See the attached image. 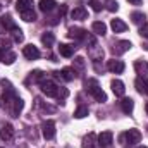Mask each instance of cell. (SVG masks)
<instances>
[{"label":"cell","instance_id":"obj_14","mask_svg":"<svg viewBox=\"0 0 148 148\" xmlns=\"http://www.w3.org/2000/svg\"><path fill=\"white\" fill-rule=\"evenodd\" d=\"M110 28H112L114 33H124V31L127 29V24H126L122 19H112Z\"/></svg>","mask_w":148,"mask_h":148},{"label":"cell","instance_id":"obj_21","mask_svg":"<svg viewBox=\"0 0 148 148\" xmlns=\"http://www.w3.org/2000/svg\"><path fill=\"white\" fill-rule=\"evenodd\" d=\"M134 69H136V73L140 74V76L147 77L148 76V62H145V60H138V62L134 64Z\"/></svg>","mask_w":148,"mask_h":148},{"label":"cell","instance_id":"obj_10","mask_svg":"<svg viewBox=\"0 0 148 148\" xmlns=\"http://www.w3.org/2000/svg\"><path fill=\"white\" fill-rule=\"evenodd\" d=\"M107 69H109L110 73H114V74H121L122 71H124V62H122V60L112 59V60L107 62Z\"/></svg>","mask_w":148,"mask_h":148},{"label":"cell","instance_id":"obj_16","mask_svg":"<svg viewBox=\"0 0 148 148\" xmlns=\"http://www.w3.org/2000/svg\"><path fill=\"white\" fill-rule=\"evenodd\" d=\"M71 17L76 19V21H83V19L88 17V10H86L84 7H76V9L71 10Z\"/></svg>","mask_w":148,"mask_h":148},{"label":"cell","instance_id":"obj_32","mask_svg":"<svg viewBox=\"0 0 148 148\" xmlns=\"http://www.w3.org/2000/svg\"><path fill=\"white\" fill-rule=\"evenodd\" d=\"M14 60H16V53H14V52H7V53L3 55V59H2L3 64H12Z\"/></svg>","mask_w":148,"mask_h":148},{"label":"cell","instance_id":"obj_36","mask_svg":"<svg viewBox=\"0 0 148 148\" xmlns=\"http://www.w3.org/2000/svg\"><path fill=\"white\" fill-rule=\"evenodd\" d=\"M140 35H141V36H145V38H148V24H147V23H143V24H141V28H140Z\"/></svg>","mask_w":148,"mask_h":148},{"label":"cell","instance_id":"obj_29","mask_svg":"<svg viewBox=\"0 0 148 148\" xmlns=\"http://www.w3.org/2000/svg\"><path fill=\"white\" fill-rule=\"evenodd\" d=\"M88 114H90L88 107L81 105V107H77V109H76V112H74V117H76V119H83V117H86Z\"/></svg>","mask_w":148,"mask_h":148},{"label":"cell","instance_id":"obj_3","mask_svg":"<svg viewBox=\"0 0 148 148\" xmlns=\"http://www.w3.org/2000/svg\"><path fill=\"white\" fill-rule=\"evenodd\" d=\"M23 107H24V102H23V98H19V97H14L12 102L7 105V109H9V112H10L12 117H17V115L21 114V110H23Z\"/></svg>","mask_w":148,"mask_h":148},{"label":"cell","instance_id":"obj_9","mask_svg":"<svg viewBox=\"0 0 148 148\" xmlns=\"http://www.w3.org/2000/svg\"><path fill=\"white\" fill-rule=\"evenodd\" d=\"M0 138H2L3 141H12V138H14V127H12V124H3V126H2V129H0Z\"/></svg>","mask_w":148,"mask_h":148},{"label":"cell","instance_id":"obj_24","mask_svg":"<svg viewBox=\"0 0 148 148\" xmlns=\"http://www.w3.org/2000/svg\"><path fill=\"white\" fill-rule=\"evenodd\" d=\"M16 9H17L19 12H23V10H29V9H33V0H17Z\"/></svg>","mask_w":148,"mask_h":148},{"label":"cell","instance_id":"obj_6","mask_svg":"<svg viewBox=\"0 0 148 148\" xmlns=\"http://www.w3.org/2000/svg\"><path fill=\"white\" fill-rule=\"evenodd\" d=\"M23 53H24V57L28 59V60H36V59H40V50H38L35 45H26L24 47V50H23Z\"/></svg>","mask_w":148,"mask_h":148},{"label":"cell","instance_id":"obj_7","mask_svg":"<svg viewBox=\"0 0 148 148\" xmlns=\"http://www.w3.org/2000/svg\"><path fill=\"white\" fill-rule=\"evenodd\" d=\"M0 28L7 33V31H14L17 26H16V23L12 21L10 16H2V17H0Z\"/></svg>","mask_w":148,"mask_h":148},{"label":"cell","instance_id":"obj_37","mask_svg":"<svg viewBox=\"0 0 148 148\" xmlns=\"http://www.w3.org/2000/svg\"><path fill=\"white\" fill-rule=\"evenodd\" d=\"M127 2H129V3H133V5H141V2H143V0H127Z\"/></svg>","mask_w":148,"mask_h":148},{"label":"cell","instance_id":"obj_38","mask_svg":"<svg viewBox=\"0 0 148 148\" xmlns=\"http://www.w3.org/2000/svg\"><path fill=\"white\" fill-rule=\"evenodd\" d=\"M3 55H5V52H3V50H0V60L3 59Z\"/></svg>","mask_w":148,"mask_h":148},{"label":"cell","instance_id":"obj_28","mask_svg":"<svg viewBox=\"0 0 148 148\" xmlns=\"http://www.w3.org/2000/svg\"><path fill=\"white\" fill-rule=\"evenodd\" d=\"M84 67H86L84 59H83V57H76V59H74L73 69H74V71H79V73H84Z\"/></svg>","mask_w":148,"mask_h":148},{"label":"cell","instance_id":"obj_40","mask_svg":"<svg viewBox=\"0 0 148 148\" xmlns=\"http://www.w3.org/2000/svg\"><path fill=\"white\" fill-rule=\"evenodd\" d=\"M145 48H148V43H147V45H145Z\"/></svg>","mask_w":148,"mask_h":148},{"label":"cell","instance_id":"obj_5","mask_svg":"<svg viewBox=\"0 0 148 148\" xmlns=\"http://www.w3.org/2000/svg\"><path fill=\"white\" fill-rule=\"evenodd\" d=\"M41 133L45 140H52L55 136V122L53 121H45L41 124Z\"/></svg>","mask_w":148,"mask_h":148},{"label":"cell","instance_id":"obj_41","mask_svg":"<svg viewBox=\"0 0 148 148\" xmlns=\"http://www.w3.org/2000/svg\"><path fill=\"white\" fill-rule=\"evenodd\" d=\"M140 148H148V147H140Z\"/></svg>","mask_w":148,"mask_h":148},{"label":"cell","instance_id":"obj_2","mask_svg":"<svg viewBox=\"0 0 148 148\" xmlns=\"http://www.w3.org/2000/svg\"><path fill=\"white\" fill-rule=\"evenodd\" d=\"M40 86H41V91H43L47 97H50V98H57V95H59V86H57L53 81H50V79H43V81L40 83Z\"/></svg>","mask_w":148,"mask_h":148},{"label":"cell","instance_id":"obj_15","mask_svg":"<svg viewBox=\"0 0 148 148\" xmlns=\"http://www.w3.org/2000/svg\"><path fill=\"white\" fill-rule=\"evenodd\" d=\"M112 91H114L115 97H124V93H126L124 83L119 81V79H114V81H112Z\"/></svg>","mask_w":148,"mask_h":148},{"label":"cell","instance_id":"obj_22","mask_svg":"<svg viewBox=\"0 0 148 148\" xmlns=\"http://www.w3.org/2000/svg\"><path fill=\"white\" fill-rule=\"evenodd\" d=\"M91 29H93L95 35H98V36H103V35L107 33V26H105L102 21H95L93 26H91Z\"/></svg>","mask_w":148,"mask_h":148},{"label":"cell","instance_id":"obj_11","mask_svg":"<svg viewBox=\"0 0 148 148\" xmlns=\"http://www.w3.org/2000/svg\"><path fill=\"white\" fill-rule=\"evenodd\" d=\"M88 55H90V59H91V60H95V62H97L98 59H102V57H103V50H102V47H98V45L95 43V45H91V47H90Z\"/></svg>","mask_w":148,"mask_h":148},{"label":"cell","instance_id":"obj_25","mask_svg":"<svg viewBox=\"0 0 148 148\" xmlns=\"http://www.w3.org/2000/svg\"><path fill=\"white\" fill-rule=\"evenodd\" d=\"M19 14H21V19L26 21V23H31V21L36 19V14H35L33 9H29V10H23V12H19Z\"/></svg>","mask_w":148,"mask_h":148},{"label":"cell","instance_id":"obj_12","mask_svg":"<svg viewBox=\"0 0 148 148\" xmlns=\"http://www.w3.org/2000/svg\"><path fill=\"white\" fill-rule=\"evenodd\" d=\"M112 140H114V134H112L110 131H103V133H100V136H98V145H102V147H110Z\"/></svg>","mask_w":148,"mask_h":148},{"label":"cell","instance_id":"obj_18","mask_svg":"<svg viewBox=\"0 0 148 148\" xmlns=\"http://www.w3.org/2000/svg\"><path fill=\"white\" fill-rule=\"evenodd\" d=\"M67 35H69V38H74V40H84L88 31H84L83 28H71Z\"/></svg>","mask_w":148,"mask_h":148},{"label":"cell","instance_id":"obj_42","mask_svg":"<svg viewBox=\"0 0 148 148\" xmlns=\"http://www.w3.org/2000/svg\"><path fill=\"white\" fill-rule=\"evenodd\" d=\"M105 148H112V147H105Z\"/></svg>","mask_w":148,"mask_h":148},{"label":"cell","instance_id":"obj_27","mask_svg":"<svg viewBox=\"0 0 148 148\" xmlns=\"http://www.w3.org/2000/svg\"><path fill=\"white\" fill-rule=\"evenodd\" d=\"M60 76H62V79H66V81H73L74 77H76V71L71 69V67H64V69L60 71Z\"/></svg>","mask_w":148,"mask_h":148},{"label":"cell","instance_id":"obj_23","mask_svg":"<svg viewBox=\"0 0 148 148\" xmlns=\"http://www.w3.org/2000/svg\"><path fill=\"white\" fill-rule=\"evenodd\" d=\"M133 107H134V102L131 100V98H122V102H121V109L124 114H131L133 112Z\"/></svg>","mask_w":148,"mask_h":148},{"label":"cell","instance_id":"obj_13","mask_svg":"<svg viewBox=\"0 0 148 148\" xmlns=\"http://www.w3.org/2000/svg\"><path fill=\"white\" fill-rule=\"evenodd\" d=\"M97 141H98L97 134H95V133H88V134L83 138V148H95L97 147Z\"/></svg>","mask_w":148,"mask_h":148},{"label":"cell","instance_id":"obj_20","mask_svg":"<svg viewBox=\"0 0 148 148\" xmlns=\"http://www.w3.org/2000/svg\"><path fill=\"white\" fill-rule=\"evenodd\" d=\"M55 0H40V10L41 12H50V10H53L55 9Z\"/></svg>","mask_w":148,"mask_h":148},{"label":"cell","instance_id":"obj_30","mask_svg":"<svg viewBox=\"0 0 148 148\" xmlns=\"http://www.w3.org/2000/svg\"><path fill=\"white\" fill-rule=\"evenodd\" d=\"M131 19H133L134 24H143L145 23V14L143 12H133L131 14Z\"/></svg>","mask_w":148,"mask_h":148},{"label":"cell","instance_id":"obj_31","mask_svg":"<svg viewBox=\"0 0 148 148\" xmlns=\"http://www.w3.org/2000/svg\"><path fill=\"white\" fill-rule=\"evenodd\" d=\"M105 9H107L109 12H117L119 3H117L115 0H105Z\"/></svg>","mask_w":148,"mask_h":148},{"label":"cell","instance_id":"obj_34","mask_svg":"<svg viewBox=\"0 0 148 148\" xmlns=\"http://www.w3.org/2000/svg\"><path fill=\"white\" fill-rule=\"evenodd\" d=\"M90 5H91V9H93L95 12H100V10H102V7H103L98 0H90Z\"/></svg>","mask_w":148,"mask_h":148},{"label":"cell","instance_id":"obj_43","mask_svg":"<svg viewBox=\"0 0 148 148\" xmlns=\"http://www.w3.org/2000/svg\"><path fill=\"white\" fill-rule=\"evenodd\" d=\"M0 10H2V5H0Z\"/></svg>","mask_w":148,"mask_h":148},{"label":"cell","instance_id":"obj_4","mask_svg":"<svg viewBox=\"0 0 148 148\" xmlns=\"http://www.w3.org/2000/svg\"><path fill=\"white\" fill-rule=\"evenodd\" d=\"M124 140H127L129 145L140 143V141H141V133H140L138 129H129V131H126V133L121 136V141H124Z\"/></svg>","mask_w":148,"mask_h":148},{"label":"cell","instance_id":"obj_35","mask_svg":"<svg viewBox=\"0 0 148 148\" xmlns=\"http://www.w3.org/2000/svg\"><path fill=\"white\" fill-rule=\"evenodd\" d=\"M9 47H10V40H5V38H2L0 40V50H9Z\"/></svg>","mask_w":148,"mask_h":148},{"label":"cell","instance_id":"obj_17","mask_svg":"<svg viewBox=\"0 0 148 148\" xmlns=\"http://www.w3.org/2000/svg\"><path fill=\"white\" fill-rule=\"evenodd\" d=\"M74 50H76V47L69 45V43H60V47H59V53L62 57H73Z\"/></svg>","mask_w":148,"mask_h":148},{"label":"cell","instance_id":"obj_26","mask_svg":"<svg viewBox=\"0 0 148 148\" xmlns=\"http://www.w3.org/2000/svg\"><path fill=\"white\" fill-rule=\"evenodd\" d=\"M41 43L47 45V47H52V45L55 43V36H53V33H50V31L43 33V35H41Z\"/></svg>","mask_w":148,"mask_h":148},{"label":"cell","instance_id":"obj_39","mask_svg":"<svg viewBox=\"0 0 148 148\" xmlns=\"http://www.w3.org/2000/svg\"><path fill=\"white\" fill-rule=\"evenodd\" d=\"M145 110H147V114H148V103H147V105H145Z\"/></svg>","mask_w":148,"mask_h":148},{"label":"cell","instance_id":"obj_1","mask_svg":"<svg viewBox=\"0 0 148 148\" xmlns=\"http://www.w3.org/2000/svg\"><path fill=\"white\" fill-rule=\"evenodd\" d=\"M86 86H88V91L91 93V97L97 100V102H107V95H105V91L97 84V81L95 79H90V81H86Z\"/></svg>","mask_w":148,"mask_h":148},{"label":"cell","instance_id":"obj_33","mask_svg":"<svg viewBox=\"0 0 148 148\" xmlns=\"http://www.w3.org/2000/svg\"><path fill=\"white\" fill-rule=\"evenodd\" d=\"M12 36H14V41H16V43H23V40H24V36H23V31H21L19 28H16V29L12 31Z\"/></svg>","mask_w":148,"mask_h":148},{"label":"cell","instance_id":"obj_19","mask_svg":"<svg viewBox=\"0 0 148 148\" xmlns=\"http://www.w3.org/2000/svg\"><path fill=\"white\" fill-rule=\"evenodd\" d=\"M136 90L140 91V93H145V95H148V79L147 77H143V76H140L138 79H136Z\"/></svg>","mask_w":148,"mask_h":148},{"label":"cell","instance_id":"obj_8","mask_svg":"<svg viewBox=\"0 0 148 148\" xmlns=\"http://www.w3.org/2000/svg\"><path fill=\"white\" fill-rule=\"evenodd\" d=\"M131 47H133V45H131V41H127V40H121V41H117V43L112 47V52L119 55V53H124V52H127Z\"/></svg>","mask_w":148,"mask_h":148}]
</instances>
